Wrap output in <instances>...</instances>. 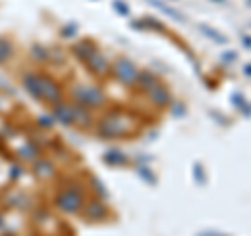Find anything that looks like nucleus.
<instances>
[{"mask_svg": "<svg viewBox=\"0 0 251 236\" xmlns=\"http://www.w3.org/2000/svg\"><path fill=\"white\" fill-rule=\"evenodd\" d=\"M31 171H34V176L38 178V180H52L54 176H57V167H54V163L52 161H49V159H38L31 163Z\"/></svg>", "mask_w": 251, "mask_h": 236, "instance_id": "9b49d317", "label": "nucleus"}, {"mask_svg": "<svg viewBox=\"0 0 251 236\" xmlns=\"http://www.w3.org/2000/svg\"><path fill=\"white\" fill-rule=\"evenodd\" d=\"M72 103L86 107L90 111H97V109H103L109 100L105 90L97 84H75L72 88Z\"/></svg>", "mask_w": 251, "mask_h": 236, "instance_id": "7ed1b4c3", "label": "nucleus"}, {"mask_svg": "<svg viewBox=\"0 0 251 236\" xmlns=\"http://www.w3.org/2000/svg\"><path fill=\"white\" fill-rule=\"evenodd\" d=\"M84 203H86V196H84L82 186H65L54 196V205H57L63 213H69V215L82 213Z\"/></svg>", "mask_w": 251, "mask_h": 236, "instance_id": "20e7f679", "label": "nucleus"}, {"mask_svg": "<svg viewBox=\"0 0 251 236\" xmlns=\"http://www.w3.org/2000/svg\"><path fill=\"white\" fill-rule=\"evenodd\" d=\"M211 2H218V4H224V2H228V0H211Z\"/></svg>", "mask_w": 251, "mask_h": 236, "instance_id": "c85d7f7f", "label": "nucleus"}, {"mask_svg": "<svg viewBox=\"0 0 251 236\" xmlns=\"http://www.w3.org/2000/svg\"><path fill=\"white\" fill-rule=\"evenodd\" d=\"M155 84H159V77H157V73L151 71V69H143V71L138 73V80H136L134 88L140 90V92H149Z\"/></svg>", "mask_w": 251, "mask_h": 236, "instance_id": "ddd939ff", "label": "nucleus"}, {"mask_svg": "<svg viewBox=\"0 0 251 236\" xmlns=\"http://www.w3.org/2000/svg\"><path fill=\"white\" fill-rule=\"evenodd\" d=\"M195 176H197L199 182H203V169H201V165H199V163L195 165Z\"/></svg>", "mask_w": 251, "mask_h": 236, "instance_id": "a878e982", "label": "nucleus"}, {"mask_svg": "<svg viewBox=\"0 0 251 236\" xmlns=\"http://www.w3.org/2000/svg\"><path fill=\"white\" fill-rule=\"evenodd\" d=\"M234 59H237V54H234V52H224V54H222V61H224V63H232Z\"/></svg>", "mask_w": 251, "mask_h": 236, "instance_id": "393cba45", "label": "nucleus"}, {"mask_svg": "<svg viewBox=\"0 0 251 236\" xmlns=\"http://www.w3.org/2000/svg\"><path fill=\"white\" fill-rule=\"evenodd\" d=\"M19 157H21V161H25V163H34L38 157H40V146L34 144V142L23 144L19 148Z\"/></svg>", "mask_w": 251, "mask_h": 236, "instance_id": "4468645a", "label": "nucleus"}, {"mask_svg": "<svg viewBox=\"0 0 251 236\" xmlns=\"http://www.w3.org/2000/svg\"><path fill=\"white\" fill-rule=\"evenodd\" d=\"M82 213L86 215L88 222H105V219H109V207H107L105 201L92 199V201H86L84 203Z\"/></svg>", "mask_w": 251, "mask_h": 236, "instance_id": "423d86ee", "label": "nucleus"}, {"mask_svg": "<svg viewBox=\"0 0 251 236\" xmlns=\"http://www.w3.org/2000/svg\"><path fill=\"white\" fill-rule=\"evenodd\" d=\"M243 73H245L247 77H251V63H249V65H245V67H243Z\"/></svg>", "mask_w": 251, "mask_h": 236, "instance_id": "cd10ccee", "label": "nucleus"}, {"mask_svg": "<svg viewBox=\"0 0 251 236\" xmlns=\"http://www.w3.org/2000/svg\"><path fill=\"white\" fill-rule=\"evenodd\" d=\"M61 36H63V38H74V36H77V25H75V23L63 25V27H61Z\"/></svg>", "mask_w": 251, "mask_h": 236, "instance_id": "4be33fe9", "label": "nucleus"}, {"mask_svg": "<svg viewBox=\"0 0 251 236\" xmlns=\"http://www.w3.org/2000/svg\"><path fill=\"white\" fill-rule=\"evenodd\" d=\"M113 9H115V13H120L122 17H128L130 15V6L124 2V0H113Z\"/></svg>", "mask_w": 251, "mask_h": 236, "instance_id": "412c9836", "label": "nucleus"}, {"mask_svg": "<svg viewBox=\"0 0 251 236\" xmlns=\"http://www.w3.org/2000/svg\"><path fill=\"white\" fill-rule=\"evenodd\" d=\"M99 48H97V44H94L92 40H80V42H75L74 46H72V54L75 59H80L82 63H86L94 52H97Z\"/></svg>", "mask_w": 251, "mask_h": 236, "instance_id": "f8f14e48", "label": "nucleus"}, {"mask_svg": "<svg viewBox=\"0 0 251 236\" xmlns=\"http://www.w3.org/2000/svg\"><path fill=\"white\" fill-rule=\"evenodd\" d=\"M138 73H140V69L136 67V63H132L126 57H120L115 63H111V75L122 86H126V88H134L136 80H138Z\"/></svg>", "mask_w": 251, "mask_h": 236, "instance_id": "39448f33", "label": "nucleus"}, {"mask_svg": "<svg viewBox=\"0 0 251 236\" xmlns=\"http://www.w3.org/2000/svg\"><path fill=\"white\" fill-rule=\"evenodd\" d=\"M170 107H172V113H174L176 117H182V115L186 113V107H184L182 103H178V100H176V103L172 100V105H170Z\"/></svg>", "mask_w": 251, "mask_h": 236, "instance_id": "b1692460", "label": "nucleus"}, {"mask_svg": "<svg viewBox=\"0 0 251 236\" xmlns=\"http://www.w3.org/2000/svg\"><path fill=\"white\" fill-rule=\"evenodd\" d=\"M94 111L80 105H74V128L77 130H90L94 125Z\"/></svg>", "mask_w": 251, "mask_h": 236, "instance_id": "1a4fd4ad", "label": "nucleus"}, {"mask_svg": "<svg viewBox=\"0 0 251 236\" xmlns=\"http://www.w3.org/2000/svg\"><path fill=\"white\" fill-rule=\"evenodd\" d=\"M199 29H201L207 38H211L214 42H220V44H224V42H226V38H224V36H220L214 27H209V25H199Z\"/></svg>", "mask_w": 251, "mask_h": 236, "instance_id": "aec40b11", "label": "nucleus"}, {"mask_svg": "<svg viewBox=\"0 0 251 236\" xmlns=\"http://www.w3.org/2000/svg\"><path fill=\"white\" fill-rule=\"evenodd\" d=\"M21 82H23V88H25L31 96L40 103L46 105H59L65 100V92H63V86L54 80V77L40 73V71H25L21 75Z\"/></svg>", "mask_w": 251, "mask_h": 236, "instance_id": "f257e3e1", "label": "nucleus"}, {"mask_svg": "<svg viewBox=\"0 0 251 236\" xmlns=\"http://www.w3.org/2000/svg\"><path fill=\"white\" fill-rule=\"evenodd\" d=\"M241 42H243V46L251 48V36H241Z\"/></svg>", "mask_w": 251, "mask_h": 236, "instance_id": "bb28decb", "label": "nucleus"}, {"mask_svg": "<svg viewBox=\"0 0 251 236\" xmlns=\"http://www.w3.org/2000/svg\"><path fill=\"white\" fill-rule=\"evenodd\" d=\"M134 27H143V29H155V31H163L166 27H163V23L161 21H157V19H153V17H145L143 21H138V23H134Z\"/></svg>", "mask_w": 251, "mask_h": 236, "instance_id": "f3484780", "label": "nucleus"}, {"mask_svg": "<svg viewBox=\"0 0 251 236\" xmlns=\"http://www.w3.org/2000/svg\"><path fill=\"white\" fill-rule=\"evenodd\" d=\"M52 119L63 123V125H69V128H74V103H67V100H63V103L54 105L52 107Z\"/></svg>", "mask_w": 251, "mask_h": 236, "instance_id": "9d476101", "label": "nucleus"}, {"mask_svg": "<svg viewBox=\"0 0 251 236\" xmlns=\"http://www.w3.org/2000/svg\"><path fill=\"white\" fill-rule=\"evenodd\" d=\"M138 174L143 176L149 184H155V174H153V171L149 169V167H145V165H140V167H138Z\"/></svg>", "mask_w": 251, "mask_h": 236, "instance_id": "5701e85b", "label": "nucleus"}, {"mask_svg": "<svg viewBox=\"0 0 251 236\" xmlns=\"http://www.w3.org/2000/svg\"><path fill=\"white\" fill-rule=\"evenodd\" d=\"M105 161H107L109 165H126V163H128V157H126L122 151L113 148V151H109V153L105 155Z\"/></svg>", "mask_w": 251, "mask_h": 236, "instance_id": "dca6fc26", "label": "nucleus"}, {"mask_svg": "<svg viewBox=\"0 0 251 236\" xmlns=\"http://www.w3.org/2000/svg\"><path fill=\"white\" fill-rule=\"evenodd\" d=\"M31 57H34V61L36 63H46L49 61V57H50V50H46L44 46H31Z\"/></svg>", "mask_w": 251, "mask_h": 236, "instance_id": "6ab92c4d", "label": "nucleus"}, {"mask_svg": "<svg viewBox=\"0 0 251 236\" xmlns=\"http://www.w3.org/2000/svg\"><path fill=\"white\" fill-rule=\"evenodd\" d=\"M86 67H88V71L94 77H107L111 73V63H109V59L100 50H97L88 61H86Z\"/></svg>", "mask_w": 251, "mask_h": 236, "instance_id": "6e6552de", "label": "nucleus"}, {"mask_svg": "<svg viewBox=\"0 0 251 236\" xmlns=\"http://www.w3.org/2000/svg\"><path fill=\"white\" fill-rule=\"evenodd\" d=\"M138 128L136 119L128 113L113 109V111L105 113L97 123V136L105 138V140H117V138H126L130 134H134Z\"/></svg>", "mask_w": 251, "mask_h": 236, "instance_id": "f03ea898", "label": "nucleus"}, {"mask_svg": "<svg viewBox=\"0 0 251 236\" xmlns=\"http://www.w3.org/2000/svg\"><path fill=\"white\" fill-rule=\"evenodd\" d=\"M147 2L151 4V6H155V9H159L161 13H166L168 17H172V19H176V21H184L182 15H180L178 11H174L172 6H168L166 2H161V0H147Z\"/></svg>", "mask_w": 251, "mask_h": 236, "instance_id": "2eb2a0df", "label": "nucleus"}, {"mask_svg": "<svg viewBox=\"0 0 251 236\" xmlns=\"http://www.w3.org/2000/svg\"><path fill=\"white\" fill-rule=\"evenodd\" d=\"M13 57V44L9 40H4V38H0V65L6 63Z\"/></svg>", "mask_w": 251, "mask_h": 236, "instance_id": "a211bd4d", "label": "nucleus"}, {"mask_svg": "<svg viewBox=\"0 0 251 236\" xmlns=\"http://www.w3.org/2000/svg\"><path fill=\"white\" fill-rule=\"evenodd\" d=\"M147 96H149V103H151L153 107L157 109H166L172 105V100H174V96H172V90L168 88L166 84H155L151 90L147 92Z\"/></svg>", "mask_w": 251, "mask_h": 236, "instance_id": "0eeeda50", "label": "nucleus"}]
</instances>
